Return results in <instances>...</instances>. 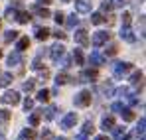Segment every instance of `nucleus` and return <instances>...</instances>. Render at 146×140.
I'll return each instance as SVG.
<instances>
[{"mask_svg": "<svg viewBox=\"0 0 146 140\" xmlns=\"http://www.w3.org/2000/svg\"><path fill=\"white\" fill-rule=\"evenodd\" d=\"M91 105V91L83 89L75 95V107H89Z\"/></svg>", "mask_w": 146, "mask_h": 140, "instance_id": "obj_1", "label": "nucleus"}, {"mask_svg": "<svg viewBox=\"0 0 146 140\" xmlns=\"http://www.w3.org/2000/svg\"><path fill=\"white\" fill-rule=\"evenodd\" d=\"M65 55V47L61 46V44H55V46L49 47V57H51V61L53 63H59V59Z\"/></svg>", "mask_w": 146, "mask_h": 140, "instance_id": "obj_2", "label": "nucleus"}, {"mask_svg": "<svg viewBox=\"0 0 146 140\" xmlns=\"http://www.w3.org/2000/svg\"><path fill=\"white\" fill-rule=\"evenodd\" d=\"M130 69H132V65H130V63H126V61H119V63H115V65H113V73H115V77H117V79H121L122 75H126Z\"/></svg>", "mask_w": 146, "mask_h": 140, "instance_id": "obj_3", "label": "nucleus"}, {"mask_svg": "<svg viewBox=\"0 0 146 140\" xmlns=\"http://www.w3.org/2000/svg\"><path fill=\"white\" fill-rule=\"evenodd\" d=\"M109 42V32H105V30H99V32H95L93 34V40H91V44L95 47H101V46H105Z\"/></svg>", "mask_w": 146, "mask_h": 140, "instance_id": "obj_4", "label": "nucleus"}, {"mask_svg": "<svg viewBox=\"0 0 146 140\" xmlns=\"http://www.w3.org/2000/svg\"><path fill=\"white\" fill-rule=\"evenodd\" d=\"M0 101L4 105H18L20 103V95H18V91H6L0 97Z\"/></svg>", "mask_w": 146, "mask_h": 140, "instance_id": "obj_5", "label": "nucleus"}, {"mask_svg": "<svg viewBox=\"0 0 146 140\" xmlns=\"http://www.w3.org/2000/svg\"><path fill=\"white\" fill-rule=\"evenodd\" d=\"M75 122H77V115L75 113H67L65 117L61 118V128L63 130H69V128L75 126Z\"/></svg>", "mask_w": 146, "mask_h": 140, "instance_id": "obj_6", "label": "nucleus"}, {"mask_svg": "<svg viewBox=\"0 0 146 140\" xmlns=\"http://www.w3.org/2000/svg\"><path fill=\"white\" fill-rule=\"evenodd\" d=\"M121 40L128 42V44H132V42L136 40V36H134V32H132L130 26H122V28H121Z\"/></svg>", "mask_w": 146, "mask_h": 140, "instance_id": "obj_7", "label": "nucleus"}, {"mask_svg": "<svg viewBox=\"0 0 146 140\" xmlns=\"http://www.w3.org/2000/svg\"><path fill=\"white\" fill-rule=\"evenodd\" d=\"M75 10L79 14H87V12H91V2L89 0H75Z\"/></svg>", "mask_w": 146, "mask_h": 140, "instance_id": "obj_8", "label": "nucleus"}, {"mask_svg": "<svg viewBox=\"0 0 146 140\" xmlns=\"http://www.w3.org/2000/svg\"><path fill=\"white\" fill-rule=\"evenodd\" d=\"M75 42H77L79 46H89V36H87V32H85V30H77V32H75Z\"/></svg>", "mask_w": 146, "mask_h": 140, "instance_id": "obj_9", "label": "nucleus"}, {"mask_svg": "<svg viewBox=\"0 0 146 140\" xmlns=\"http://www.w3.org/2000/svg\"><path fill=\"white\" fill-rule=\"evenodd\" d=\"M89 63L95 65V67H97V65H103V63H105V57L95 49V51H91V55H89Z\"/></svg>", "mask_w": 146, "mask_h": 140, "instance_id": "obj_10", "label": "nucleus"}, {"mask_svg": "<svg viewBox=\"0 0 146 140\" xmlns=\"http://www.w3.org/2000/svg\"><path fill=\"white\" fill-rule=\"evenodd\" d=\"M6 61H8V65H10V67L20 65V63H22V53H20V51H14V53H10V55H8V59H6Z\"/></svg>", "mask_w": 146, "mask_h": 140, "instance_id": "obj_11", "label": "nucleus"}, {"mask_svg": "<svg viewBox=\"0 0 146 140\" xmlns=\"http://www.w3.org/2000/svg\"><path fill=\"white\" fill-rule=\"evenodd\" d=\"M49 36H51V30H48V28H36V38H38L40 42L48 40Z\"/></svg>", "mask_w": 146, "mask_h": 140, "instance_id": "obj_12", "label": "nucleus"}, {"mask_svg": "<svg viewBox=\"0 0 146 140\" xmlns=\"http://www.w3.org/2000/svg\"><path fill=\"white\" fill-rule=\"evenodd\" d=\"M97 75H99L97 69H85L83 73H81V79H83V81H95Z\"/></svg>", "mask_w": 146, "mask_h": 140, "instance_id": "obj_13", "label": "nucleus"}, {"mask_svg": "<svg viewBox=\"0 0 146 140\" xmlns=\"http://www.w3.org/2000/svg\"><path fill=\"white\" fill-rule=\"evenodd\" d=\"M113 126H115V118H113V117H105L103 120H101V128H103L105 132H107V130H111Z\"/></svg>", "mask_w": 146, "mask_h": 140, "instance_id": "obj_14", "label": "nucleus"}, {"mask_svg": "<svg viewBox=\"0 0 146 140\" xmlns=\"http://www.w3.org/2000/svg\"><path fill=\"white\" fill-rule=\"evenodd\" d=\"M14 40H18V32L16 30H6L4 32V42L6 44H12Z\"/></svg>", "mask_w": 146, "mask_h": 140, "instance_id": "obj_15", "label": "nucleus"}, {"mask_svg": "<svg viewBox=\"0 0 146 140\" xmlns=\"http://www.w3.org/2000/svg\"><path fill=\"white\" fill-rule=\"evenodd\" d=\"M69 81H73V79L67 75V73H65V71L57 73V77H55V83H57V85H63V83H69Z\"/></svg>", "mask_w": 146, "mask_h": 140, "instance_id": "obj_16", "label": "nucleus"}, {"mask_svg": "<svg viewBox=\"0 0 146 140\" xmlns=\"http://www.w3.org/2000/svg\"><path fill=\"white\" fill-rule=\"evenodd\" d=\"M121 117H122V120H126V122H130V120H134V113L130 111V109H122L121 111Z\"/></svg>", "mask_w": 146, "mask_h": 140, "instance_id": "obj_17", "label": "nucleus"}, {"mask_svg": "<svg viewBox=\"0 0 146 140\" xmlns=\"http://www.w3.org/2000/svg\"><path fill=\"white\" fill-rule=\"evenodd\" d=\"M16 22L28 24L30 22V12H16Z\"/></svg>", "mask_w": 146, "mask_h": 140, "instance_id": "obj_18", "label": "nucleus"}, {"mask_svg": "<svg viewBox=\"0 0 146 140\" xmlns=\"http://www.w3.org/2000/svg\"><path fill=\"white\" fill-rule=\"evenodd\" d=\"M28 46H30V40H28V38H20V40H18V44H16V51H20V53H22Z\"/></svg>", "mask_w": 146, "mask_h": 140, "instance_id": "obj_19", "label": "nucleus"}, {"mask_svg": "<svg viewBox=\"0 0 146 140\" xmlns=\"http://www.w3.org/2000/svg\"><path fill=\"white\" fill-rule=\"evenodd\" d=\"M73 61H75L77 65H83V63H85V57H83L81 49H75V51H73Z\"/></svg>", "mask_w": 146, "mask_h": 140, "instance_id": "obj_20", "label": "nucleus"}, {"mask_svg": "<svg viewBox=\"0 0 146 140\" xmlns=\"http://www.w3.org/2000/svg\"><path fill=\"white\" fill-rule=\"evenodd\" d=\"M12 81V73H2L0 75V87H8Z\"/></svg>", "mask_w": 146, "mask_h": 140, "instance_id": "obj_21", "label": "nucleus"}, {"mask_svg": "<svg viewBox=\"0 0 146 140\" xmlns=\"http://www.w3.org/2000/svg\"><path fill=\"white\" fill-rule=\"evenodd\" d=\"M36 97H38V101H40V103H48V99H49V91H48V89H40Z\"/></svg>", "mask_w": 146, "mask_h": 140, "instance_id": "obj_22", "label": "nucleus"}, {"mask_svg": "<svg viewBox=\"0 0 146 140\" xmlns=\"http://www.w3.org/2000/svg\"><path fill=\"white\" fill-rule=\"evenodd\" d=\"M34 87H36V79H28L24 85H22V89H24L26 93H32V91H34Z\"/></svg>", "mask_w": 146, "mask_h": 140, "instance_id": "obj_23", "label": "nucleus"}, {"mask_svg": "<svg viewBox=\"0 0 146 140\" xmlns=\"http://www.w3.org/2000/svg\"><path fill=\"white\" fill-rule=\"evenodd\" d=\"M55 113H57V107H55V105H49L48 111H46V118H48V120H53V118H55Z\"/></svg>", "mask_w": 146, "mask_h": 140, "instance_id": "obj_24", "label": "nucleus"}, {"mask_svg": "<svg viewBox=\"0 0 146 140\" xmlns=\"http://www.w3.org/2000/svg\"><path fill=\"white\" fill-rule=\"evenodd\" d=\"M63 22L67 24V28H75V26L79 24V18H77L75 14H71V16H67V20H63Z\"/></svg>", "mask_w": 146, "mask_h": 140, "instance_id": "obj_25", "label": "nucleus"}, {"mask_svg": "<svg viewBox=\"0 0 146 140\" xmlns=\"http://www.w3.org/2000/svg\"><path fill=\"white\" fill-rule=\"evenodd\" d=\"M16 8H12V6H8L6 8V12H4V16H6V20H16Z\"/></svg>", "mask_w": 146, "mask_h": 140, "instance_id": "obj_26", "label": "nucleus"}, {"mask_svg": "<svg viewBox=\"0 0 146 140\" xmlns=\"http://www.w3.org/2000/svg\"><path fill=\"white\" fill-rule=\"evenodd\" d=\"M93 130H95L93 122H91V120H87V122L83 124V132H81V134H85V136H87V134H93Z\"/></svg>", "mask_w": 146, "mask_h": 140, "instance_id": "obj_27", "label": "nucleus"}, {"mask_svg": "<svg viewBox=\"0 0 146 140\" xmlns=\"http://www.w3.org/2000/svg\"><path fill=\"white\" fill-rule=\"evenodd\" d=\"M34 136H36V132H34V130H32V128H24V130H22V132H20V138L22 140H30V138H34Z\"/></svg>", "mask_w": 146, "mask_h": 140, "instance_id": "obj_28", "label": "nucleus"}, {"mask_svg": "<svg viewBox=\"0 0 146 140\" xmlns=\"http://www.w3.org/2000/svg\"><path fill=\"white\" fill-rule=\"evenodd\" d=\"M91 22L95 24V26H99V24L105 22V18H103V14H101V12H95V14H91Z\"/></svg>", "mask_w": 146, "mask_h": 140, "instance_id": "obj_29", "label": "nucleus"}, {"mask_svg": "<svg viewBox=\"0 0 146 140\" xmlns=\"http://www.w3.org/2000/svg\"><path fill=\"white\" fill-rule=\"evenodd\" d=\"M10 117H12V113L8 109H0V122H8Z\"/></svg>", "mask_w": 146, "mask_h": 140, "instance_id": "obj_30", "label": "nucleus"}, {"mask_svg": "<svg viewBox=\"0 0 146 140\" xmlns=\"http://www.w3.org/2000/svg\"><path fill=\"white\" fill-rule=\"evenodd\" d=\"M144 126H146V120H144V118H140V120H138V126H136V134H138L140 138L144 136Z\"/></svg>", "mask_w": 146, "mask_h": 140, "instance_id": "obj_31", "label": "nucleus"}, {"mask_svg": "<svg viewBox=\"0 0 146 140\" xmlns=\"http://www.w3.org/2000/svg\"><path fill=\"white\" fill-rule=\"evenodd\" d=\"M28 122H30V126H38V124H40V113H34V115H30Z\"/></svg>", "mask_w": 146, "mask_h": 140, "instance_id": "obj_32", "label": "nucleus"}, {"mask_svg": "<svg viewBox=\"0 0 146 140\" xmlns=\"http://www.w3.org/2000/svg\"><path fill=\"white\" fill-rule=\"evenodd\" d=\"M111 130H113V136H115L117 140H119L122 134H124V126H113Z\"/></svg>", "mask_w": 146, "mask_h": 140, "instance_id": "obj_33", "label": "nucleus"}, {"mask_svg": "<svg viewBox=\"0 0 146 140\" xmlns=\"http://www.w3.org/2000/svg\"><path fill=\"white\" fill-rule=\"evenodd\" d=\"M138 81H142V71H134V73L130 75V83H132V85H136Z\"/></svg>", "mask_w": 146, "mask_h": 140, "instance_id": "obj_34", "label": "nucleus"}, {"mask_svg": "<svg viewBox=\"0 0 146 140\" xmlns=\"http://www.w3.org/2000/svg\"><path fill=\"white\" fill-rule=\"evenodd\" d=\"M32 69H42V55H38L36 59H34V63H32Z\"/></svg>", "mask_w": 146, "mask_h": 140, "instance_id": "obj_35", "label": "nucleus"}, {"mask_svg": "<svg viewBox=\"0 0 146 140\" xmlns=\"http://www.w3.org/2000/svg\"><path fill=\"white\" fill-rule=\"evenodd\" d=\"M38 16L46 20V18H49V10L48 8H38Z\"/></svg>", "mask_w": 146, "mask_h": 140, "instance_id": "obj_36", "label": "nucleus"}, {"mask_svg": "<svg viewBox=\"0 0 146 140\" xmlns=\"http://www.w3.org/2000/svg\"><path fill=\"white\" fill-rule=\"evenodd\" d=\"M126 97H128V103H130V107H136V105H138V99H136V95L128 93Z\"/></svg>", "mask_w": 146, "mask_h": 140, "instance_id": "obj_37", "label": "nucleus"}, {"mask_svg": "<svg viewBox=\"0 0 146 140\" xmlns=\"http://www.w3.org/2000/svg\"><path fill=\"white\" fill-rule=\"evenodd\" d=\"M32 109H34V101H32V99H26L24 101V111L28 113V111H32Z\"/></svg>", "mask_w": 146, "mask_h": 140, "instance_id": "obj_38", "label": "nucleus"}, {"mask_svg": "<svg viewBox=\"0 0 146 140\" xmlns=\"http://www.w3.org/2000/svg\"><path fill=\"white\" fill-rule=\"evenodd\" d=\"M53 20H55L57 24H63V20H65V16H63L61 12H55V14H53Z\"/></svg>", "mask_w": 146, "mask_h": 140, "instance_id": "obj_39", "label": "nucleus"}, {"mask_svg": "<svg viewBox=\"0 0 146 140\" xmlns=\"http://www.w3.org/2000/svg\"><path fill=\"white\" fill-rule=\"evenodd\" d=\"M42 140H53V134H51V130H48V128H46V130L42 132Z\"/></svg>", "mask_w": 146, "mask_h": 140, "instance_id": "obj_40", "label": "nucleus"}, {"mask_svg": "<svg viewBox=\"0 0 146 140\" xmlns=\"http://www.w3.org/2000/svg\"><path fill=\"white\" fill-rule=\"evenodd\" d=\"M103 93L107 95V97H111V95H113V85H111V83H107V85L103 87Z\"/></svg>", "mask_w": 146, "mask_h": 140, "instance_id": "obj_41", "label": "nucleus"}, {"mask_svg": "<svg viewBox=\"0 0 146 140\" xmlns=\"http://www.w3.org/2000/svg\"><path fill=\"white\" fill-rule=\"evenodd\" d=\"M111 8H113L111 0H105V2H103V12H111Z\"/></svg>", "mask_w": 146, "mask_h": 140, "instance_id": "obj_42", "label": "nucleus"}, {"mask_svg": "<svg viewBox=\"0 0 146 140\" xmlns=\"http://www.w3.org/2000/svg\"><path fill=\"white\" fill-rule=\"evenodd\" d=\"M51 34H53V36H55V38H57V40H65V34H63V32H61V30H59V28H57V30H55V32H51Z\"/></svg>", "mask_w": 146, "mask_h": 140, "instance_id": "obj_43", "label": "nucleus"}, {"mask_svg": "<svg viewBox=\"0 0 146 140\" xmlns=\"http://www.w3.org/2000/svg\"><path fill=\"white\" fill-rule=\"evenodd\" d=\"M122 26H130V14H122Z\"/></svg>", "mask_w": 146, "mask_h": 140, "instance_id": "obj_44", "label": "nucleus"}, {"mask_svg": "<svg viewBox=\"0 0 146 140\" xmlns=\"http://www.w3.org/2000/svg\"><path fill=\"white\" fill-rule=\"evenodd\" d=\"M122 109H124V105H122V103H115V105H113V111H115V113H119V115H121Z\"/></svg>", "mask_w": 146, "mask_h": 140, "instance_id": "obj_45", "label": "nucleus"}, {"mask_svg": "<svg viewBox=\"0 0 146 140\" xmlns=\"http://www.w3.org/2000/svg\"><path fill=\"white\" fill-rule=\"evenodd\" d=\"M117 93L121 95V97H126V95L130 93V89H128V87H121V89H119V91H117Z\"/></svg>", "mask_w": 146, "mask_h": 140, "instance_id": "obj_46", "label": "nucleus"}, {"mask_svg": "<svg viewBox=\"0 0 146 140\" xmlns=\"http://www.w3.org/2000/svg\"><path fill=\"white\" fill-rule=\"evenodd\" d=\"M117 53V46H109V49H107V55H115Z\"/></svg>", "mask_w": 146, "mask_h": 140, "instance_id": "obj_47", "label": "nucleus"}, {"mask_svg": "<svg viewBox=\"0 0 146 140\" xmlns=\"http://www.w3.org/2000/svg\"><path fill=\"white\" fill-rule=\"evenodd\" d=\"M113 2H115V6H119V8H122V6H124V4H126V2H124V0H113Z\"/></svg>", "mask_w": 146, "mask_h": 140, "instance_id": "obj_48", "label": "nucleus"}, {"mask_svg": "<svg viewBox=\"0 0 146 140\" xmlns=\"http://www.w3.org/2000/svg\"><path fill=\"white\" fill-rule=\"evenodd\" d=\"M40 75H42V79H48V77H49V73H48V71H46V69L42 71V73H40Z\"/></svg>", "mask_w": 146, "mask_h": 140, "instance_id": "obj_49", "label": "nucleus"}, {"mask_svg": "<svg viewBox=\"0 0 146 140\" xmlns=\"http://www.w3.org/2000/svg\"><path fill=\"white\" fill-rule=\"evenodd\" d=\"M119 140H130V134H122V136H121Z\"/></svg>", "mask_w": 146, "mask_h": 140, "instance_id": "obj_50", "label": "nucleus"}, {"mask_svg": "<svg viewBox=\"0 0 146 140\" xmlns=\"http://www.w3.org/2000/svg\"><path fill=\"white\" fill-rule=\"evenodd\" d=\"M75 140H87V136H85V134H79V136H77Z\"/></svg>", "mask_w": 146, "mask_h": 140, "instance_id": "obj_51", "label": "nucleus"}, {"mask_svg": "<svg viewBox=\"0 0 146 140\" xmlns=\"http://www.w3.org/2000/svg\"><path fill=\"white\" fill-rule=\"evenodd\" d=\"M51 0H38V4H49Z\"/></svg>", "mask_w": 146, "mask_h": 140, "instance_id": "obj_52", "label": "nucleus"}, {"mask_svg": "<svg viewBox=\"0 0 146 140\" xmlns=\"http://www.w3.org/2000/svg\"><path fill=\"white\" fill-rule=\"evenodd\" d=\"M95 140H109V138H107V136H97Z\"/></svg>", "mask_w": 146, "mask_h": 140, "instance_id": "obj_53", "label": "nucleus"}, {"mask_svg": "<svg viewBox=\"0 0 146 140\" xmlns=\"http://www.w3.org/2000/svg\"><path fill=\"white\" fill-rule=\"evenodd\" d=\"M53 140H67L65 136H57V138H53Z\"/></svg>", "mask_w": 146, "mask_h": 140, "instance_id": "obj_54", "label": "nucleus"}, {"mask_svg": "<svg viewBox=\"0 0 146 140\" xmlns=\"http://www.w3.org/2000/svg\"><path fill=\"white\" fill-rule=\"evenodd\" d=\"M61 2H71V0H61Z\"/></svg>", "mask_w": 146, "mask_h": 140, "instance_id": "obj_55", "label": "nucleus"}, {"mask_svg": "<svg viewBox=\"0 0 146 140\" xmlns=\"http://www.w3.org/2000/svg\"><path fill=\"white\" fill-rule=\"evenodd\" d=\"M0 55H2V51H0Z\"/></svg>", "mask_w": 146, "mask_h": 140, "instance_id": "obj_56", "label": "nucleus"}]
</instances>
